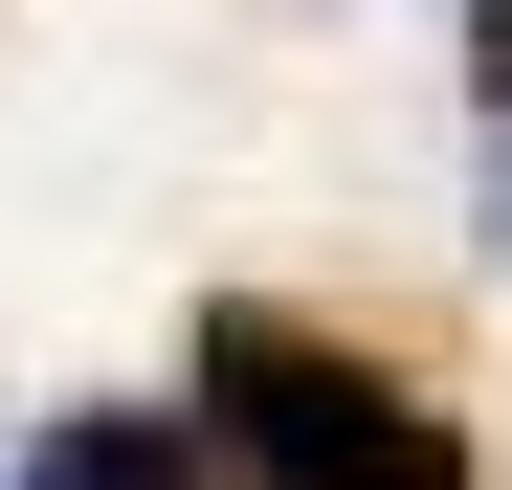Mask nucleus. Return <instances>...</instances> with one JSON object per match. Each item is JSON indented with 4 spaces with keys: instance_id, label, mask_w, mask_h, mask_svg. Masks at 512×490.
I'll return each instance as SVG.
<instances>
[{
    "instance_id": "4",
    "label": "nucleus",
    "mask_w": 512,
    "mask_h": 490,
    "mask_svg": "<svg viewBox=\"0 0 512 490\" xmlns=\"http://www.w3.org/2000/svg\"><path fill=\"white\" fill-rule=\"evenodd\" d=\"M490 268H512V112H490Z\"/></svg>"
},
{
    "instance_id": "1",
    "label": "nucleus",
    "mask_w": 512,
    "mask_h": 490,
    "mask_svg": "<svg viewBox=\"0 0 512 490\" xmlns=\"http://www.w3.org/2000/svg\"><path fill=\"white\" fill-rule=\"evenodd\" d=\"M179 424L223 446V490H490L468 424L401 357L312 335V312H268V290H223L201 335H179Z\"/></svg>"
},
{
    "instance_id": "3",
    "label": "nucleus",
    "mask_w": 512,
    "mask_h": 490,
    "mask_svg": "<svg viewBox=\"0 0 512 490\" xmlns=\"http://www.w3.org/2000/svg\"><path fill=\"white\" fill-rule=\"evenodd\" d=\"M468 90H490V112H512V0H468Z\"/></svg>"
},
{
    "instance_id": "2",
    "label": "nucleus",
    "mask_w": 512,
    "mask_h": 490,
    "mask_svg": "<svg viewBox=\"0 0 512 490\" xmlns=\"http://www.w3.org/2000/svg\"><path fill=\"white\" fill-rule=\"evenodd\" d=\"M0 490H223L201 424H156V401H67V424H23V468Z\"/></svg>"
}]
</instances>
